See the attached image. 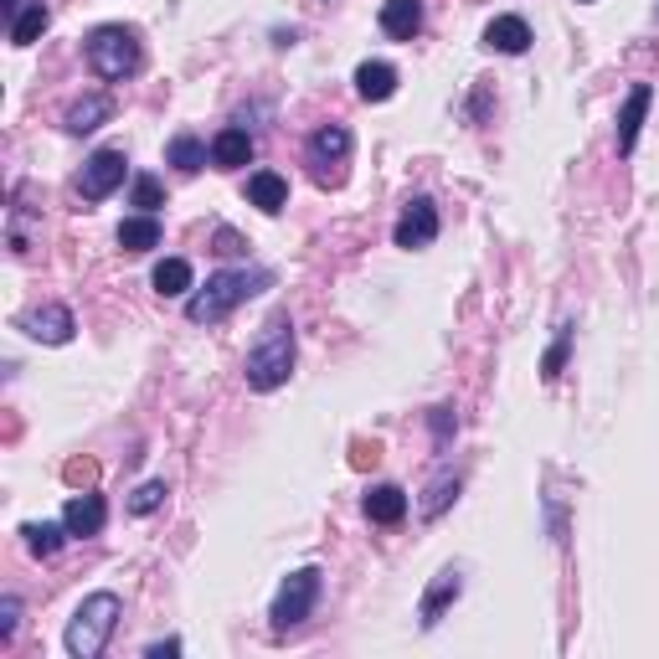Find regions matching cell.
I'll list each match as a JSON object with an SVG mask.
<instances>
[{"label": "cell", "mask_w": 659, "mask_h": 659, "mask_svg": "<svg viewBox=\"0 0 659 659\" xmlns=\"http://www.w3.org/2000/svg\"><path fill=\"white\" fill-rule=\"evenodd\" d=\"M361 505H366V521H376V525H397V521L407 515V495L397 490V485H372Z\"/></svg>", "instance_id": "obj_19"}, {"label": "cell", "mask_w": 659, "mask_h": 659, "mask_svg": "<svg viewBox=\"0 0 659 659\" xmlns=\"http://www.w3.org/2000/svg\"><path fill=\"white\" fill-rule=\"evenodd\" d=\"M248 202L258 206V212H284V202H288V181L279 175V170H253L248 175Z\"/></svg>", "instance_id": "obj_15"}, {"label": "cell", "mask_w": 659, "mask_h": 659, "mask_svg": "<svg viewBox=\"0 0 659 659\" xmlns=\"http://www.w3.org/2000/svg\"><path fill=\"white\" fill-rule=\"evenodd\" d=\"M217 242H221L217 253H227V258H232V253H242V242H237V232H227V227H221V232H217Z\"/></svg>", "instance_id": "obj_31"}, {"label": "cell", "mask_w": 659, "mask_h": 659, "mask_svg": "<svg viewBox=\"0 0 659 659\" xmlns=\"http://www.w3.org/2000/svg\"><path fill=\"white\" fill-rule=\"evenodd\" d=\"M21 536H26V552H32V557H52V552H57V546L68 542V525L32 521V525H21Z\"/></svg>", "instance_id": "obj_22"}, {"label": "cell", "mask_w": 659, "mask_h": 659, "mask_svg": "<svg viewBox=\"0 0 659 659\" xmlns=\"http://www.w3.org/2000/svg\"><path fill=\"white\" fill-rule=\"evenodd\" d=\"M458 592H464V577L454 572V567H443L439 577H433V588L423 592V628H433L443 618V609H448V603H454Z\"/></svg>", "instance_id": "obj_18"}, {"label": "cell", "mask_w": 659, "mask_h": 659, "mask_svg": "<svg viewBox=\"0 0 659 659\" xmlns=\"http://www.w3.org/2000/svg\"><path fill=\"white\" fill-rule=\"evenodd\" d=\"M382 32L391 42H412V36L423 32V0H387L382 5Z\"/></svg>", "instance_id": "obj_12"}, {"label": "cell", "mask_w": 659, "mask_h": 659, "mask_svg": "<svg viewBox=\"0 0 659 659\" xmlns=\"http://www.w3.org/2000/svg\"><path fill=\"white\" fill-rule=\"evenodd\" d=\"M124 175H129V160L124 150H99L83 160V175H78V191H83V202H103V196H114L124 186Z\"/></svg>", "instance_id": "obj_7"}, {"label": "cell", "mask_w": 659, "mask_h": 659, "mask_svg": "<svg viewBox=\"0 0 659 659\" xmlns=\"http://www.w3.org/2000/svg\"><path fill=\"white\" fill-rule=\"evenodd\" d=\"M0 11H5V16H21V11H26V0H0Z\"/></svg>", "instance_id": "obj_32"}, {"label": "cell", "mask_w": 659, "mask_h": 659, "mask_svg": "<svg viewBox=\"0 0 659 659\" xmlns=\"http://www.w3.org/2000/svg\"><path fill=\"white\" fill-rule=\"evenodd\" d=\"M47 5H42V0H36V5H26V11H21L16 21H11V42H16V47H32L36 36L47 32Z\"/></svg>", "instance_id": "obj_24"}, {"label": "cell", "mask_w": 659, "mask_h": 659, "mask_svg": "<svg viewBox=\"0 0 659 659\" xmlns=\"http://www.w3.org/2000/svg\"><path fill=\"white\" fill-rule=\"evenodd\" d=\"M118 613H124V603H118L114 592L83 598L78 613H72V624H68V655L72 659H99L103 649H109V639H114Z\"/></svg>", "instance_id": "obj_3"}, {"label": "cell", "mask_w": 659, "mask_h": 659, "mask_svg": "<svg viewBox=\"0 0 659 659\" xmlns=\"http://www.w3.org/2000/svg\"><path fill=\"white\" fill-rule=\"evenodd\" d=\"M166 160L175 170H186V175H196V170L206 166V145L196 135H175L170 139V150H166Z\"/></svg>", "instance_id": "obj_23"}, {"label": "cell", "mask_w": 659, "mask_h": 659, "mask_svg": "<svg viewBox=\"0 0 659 659\" xmlns=\"http://www.w3.org/2000/svg\"><path fill=\"white\" fill-rule=\"evenodd\" d=\"M103 521H109V510H103L99 495H72L68 510H63V525H68V536H78V542L99 536Z\"/></svg>", "instance_id": "obj_11"}, {"label": "cell", "mask_w": 659, "mask_h": 659, "mask_svg": "<svg viewBox=\"0 0 659 659\" xmlns=\"http://www.w3.org/2000/svg\"><path fill=\"white\" fill-rule=\"evenodd\" d=\"M118 248L124 253H150V248H160V221L150 217V212H139V217H124L118 221Z\"/></svg>", "instance_id": "obj_20"}, {"label": "cell", "mask_w": 659, "mask_h": 659, "mask_svg": "<svg viewBox=\"0 0 659 659\" xmlns=\"http://www.w3.org/2000/svg\"><path fill=\"white\" fill-rule=\"evenodd\" d=\"M129 196H135V206H139V212H150V217H155V206H166V191H160V181H155V175H135Z\"/></svg>", "instance_id": "obj_26"}, {"label": "cell", "mask_w": 659, "mask_h": 659, "mask_svg": "<svg viewBox=\"0 0 659 659\" xmlns=\"http://www.w3.org/2000/svg\"><path fill=\"white\" fill-rule=\"evenodd\" d=\"M150 284L160 299H181V294H191V263L186 258H166V263H155Z\"/></svg>", "instance_id": "obj_21"}, {"label": "cell", "mask_w": 659, "mask_h": 659, "mask_svg": "<svg viewBox=\"0 0 659 659\" xmlns=\"http://www.w3.org/2000/svg\"><path fill=\"white\" fill-rule=\"evenodd\" d=\"M253 160V135L248 129H221L217 139H212V166L217 170H237V166H248Z\"/></svg>", "instance_id": "obj_16"}, {"label": "cell", "mask_w": 659, "mask_h": 659, "mask_svg": "<svg viewBox=\"0 0 659 659\" xmlns=\"http://www.w3.org/2000/svg\"><path fill=\"white\" fill-rule=\"evenodd\" d=\"M345 155H351V129H345V124H320V129L309 135V170H315L320 186H336L340 181V170H330V166H340Z\"/></svg>", "instance_id": "obj_6"}, {"label": "cell", "mask_w": 659, "mask_h": 659, "mask_svg": "<svg viewBox=\"0 0 659 659\" xmlns=\"http://www.w3.org/2000/svg\"><path fill=\"white\" fill-rule=\"evenodd\" d=\"M355 93L366 103H387L397 93V68L391 63H361L355 68Z\"/></svg>", "instance_id": "obj_17"}, {"label": "cell", "mask_w": 659, "mask_h": 659, "mask_svg": "<svg viewBox=\"0 0 659 659\" xmlns=\"http://www.w3.org/2000/svg\"><path fill=\"white\" fill-rule=\"evenodd\" d=\"M485 47L505 52V57H521V52L531 47V26H525V16H495L490 26H485Z\"/></svg>", "instance_id": "obj_13"}, {"label": "cell", "mask_w": 659, "mask_h": 659, "mask_svg": "<svg viewBox=\"0 0 659 659\" xmlns=\"http://www.w3.org/2000/svg\"><path fill=\"white\" fill-rule=\"evenodd\" d=\"M109 114H114V99H109V93H88V99H78L68 114H63V129H68V135H93Z\"/></svg>", "instance_id": "obj_14"}, {"label": "cell", "mask_w": 659, "mask_h": 659, "mask_svg": "<svg viewBox=\"0 0 659 659\" xmlns=\"http://www.w3.org/2000/svg\"><path fill=\"white\" fill-rule=\"evenodd\" d=\"M649 103H655V88H649V83H634V93H628L624 109H618V155H634V145H639V129H644V114H649Z\"/></svg>", "instance_id": "obj_10"}, {"label": "cell", "mask_w": 659, "mask_h": 659, "mask_svg": "<svg viewBox=\"0 0 659 659\" xmlns=\"http://www.w3.org/2000/svg\"><path fill=\"white\" fill-rule=\"evenodd\" d=\"M181 655V639H160V644H145V659H170Z\"/></svg>", "instance_id": "obj_30"}, {"label": "cell", "mask_w": 659, "mask_h": 659, "mask_svg": "<svg viewBox=\"0 0 659 659\" xmlns=\"http://www.w3.org/2000/svg\"><path fill=\"white\" fill-rule=\"evenodd\" d=\"M320 567H299V572H288L284 582H279V592H273V634H288V628H299L315 613V603H320Z\"/></svg>", "instance_id": "obj_5"}, {"label": "cell", "mask_w": 659, "mask_h": 659, "mask_svg": "<svg viewBox=\"0 0 659 659\" xmlns=\"http://www.w3.org/2000/svg\"><path fill=\"white\" fill-rule=\"evenodd\" d=\"M269 284V273H248V269H221V273H212L196 294L186 299V320L191 325H217V320H227L242 299H253L258 288Z\"/></svg>", "instance_id": "obj_2"}, {"label": "cell", "mask_w": 659, "mask_h": 659, "mask_svg": "<svg viewBox=\"0 0 659 659\" xmlns=\"http://www.w3.org/2000/svg\"><path fill=\"white\" fill-rule=\"evenodd\" d=\"M166 479H150V485H139L135 495H129V515H155V510L166 505Z\"/></svg>", "instance_id": "obj_25"}, {"label": "cell", "mask_w": 659, "mask_h": 659, "mask_svg": "<svg viewBox=\"0 0 659 659\" xmlns=\"http://www.w3.org/2000/svg\"><path fill=\"white\" fill-rule=\"evenodd\" d=\"M454 495H458V479H439V485H433V495L423 500V515H428V521H433V515H443Z\"/></svg>", "instance_id": "obj_27"}, {"label": "cell", "mask_w": 659, "mask_h": 659, "mask_svg": "<svg viewBox=\"0 0 659 659\" xmlns=\"http://www.w3.org/2000/svg\"><path fill=\"white\" fill-rule=\"evenodd\" d=\"M16 618H21V603H16V598H0V644H11Z\"/></svg>", "instance_id": "obj_28"}, {"label": "cell", "mask_w": 659, "mask_h": 659, "mask_svg": "<svg viewBox=\"0 0 659 659\" xmlns=\"http://www.w3.org/2000/svg\"><path fill=\"white\" fill-rule=\"evenodd\" d=\"M21 330H26L36 345H68L72 330H78V320H72L68 305H42V309H32V315L21 320Z\"/></svg>", "instance_id": "obj_9"}, {"label": "cell", "mask_w": 659, "mask_h": 659, "mask_svg": "<svg viewBox=\"0 0 659 659\" xmlns=\"http://www.w3.org/2000/svg\"><path fill=\"white\" fill-rule=\"evenodd\" d=\"M88 68L99 72L103 83H124L145 68V47L129 26H99L88 36Z\"/></svg>", "instance_id": "obj_4"}, {"label": "cell", "mask_w": 659, "mask_h": 659, "mask_svg": "<svg viewBox=\"0 0 659 659\" xmlns=\"http://www.w3.org/2000/svg\"><path fill=\"white\" fill-rule=\"evenodd\" d=\"M655 16H659V5H655Z\"/></svg>", "instance_id": "obj_33"}, {"label": "cell", "mask_w": 659, "mask_h": 659, "mask_svg": "<svg viewBox=\"0 0 659 659\" xmlns=\"http://www.w3.org/2000/svg\"><path fill=\"white\" fill-rule=\"evenodd\" d=\"M433 237H439V206L428 202V196L407 202V212L397 217V227H391V242L407 248V253H418V248H428Z\"/></svg>", "instance_id": "obj_8"}, {"label": "cell", "mask_w": 659, "mask_h": 659, "mask_svg": "<svg viewBox=\"0 0 659 659\" xmlns=\"http://www.w3.org/2000/svg\"><path fill=\"white\" fill-rule=\"evenodd\" d=\"M294 355H299V345H294V320H288V315H273V320L258 330L248 361H242V382L253 391H279L288 376H294Z\"/></svg>", "instance_id": "obj_1"}, {"label": "cell", "mask_w": 659, "mask_h": 659, "mask_svg": "<svg viewBox=\"0 0 659 659\" xmlns=\"http://www.w3.org/2000/svg\"><path fill=\"white\" fill-rule=\"evenodd\" d=\"M561 361H567V330H561V340L552 345V351H546V366H542L546 382H557V376H561Z\"/></svg>", "instance_id": "obj_29"}]
</instances>
